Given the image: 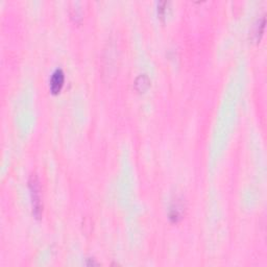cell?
Instances as JSON below:
<instances>
[{"label": "cell", "mask_w": 267, "mask_h": 267, "mask_svg": "<svg viewBox=\"0 0 267 267\" xmlns=\"http://www.w3.org/2000/svg\"><path fill=\"white\" fill-rule=\"evenodd\" d=\"M65 82V75L62 69H57L50 79V91L53 94H58L61 92Z\"/></svg>", "instance_id": "obj_2"}, {"label": "cell", "mask_w": 267, "mask_h": 267, "mask_svg": "<svg viewBox=\"0 0 267 267\" xmlns=\"http://www.w3.org/2000/svg\"><path fill=\"white\" fill-rule=\"evenodd\" d=\"M30 189L31 195L33 200V210L36 218H40L41 216V201H40V189H39V182L36 175H32L30 180Z\"/></svg>", "instance_id": "obj_1"}]
</instances>
